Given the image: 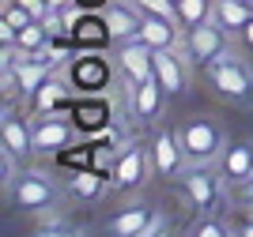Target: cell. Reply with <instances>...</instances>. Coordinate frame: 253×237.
I'll use <instances>...</instances> for the list:
<instances>
[{
    "mask_svg": "<svg viewBox=\"0 0 253 237\" xmlns=\"http://www.w3.org/2000/svg\"><path fill=\"white\" fill-rule=\"evenodd\" d=\"M178 139H181V151H185V158H189L193 166H208V162H215V158L223 155V132H219V124L204 121V117L185 121L178 128Z\"/></svg>",
    "mask_w": 253,
    "mask_h": 237,
    "instance_id": "cell-1",
    "label": "cell"
},
{
    "mask_svg": "<svg viewBox=\"0 0 253 237\" xmlns=\"http://www.w3.org/2000/svg\"><path fill=\"white\" fill-rule=\"evenodd\" d=\"M204 72H208L211 91L219 94V98H227V102H246V98L253 94V75H250V68H246L238 57H231V53H223L219 61H211Z\"/></svg>",
    "mask_w": 253,
    "mask_h": 237,
    "instance_id": "cell-2",
    "label": "cell"
},
{
    "mask_svg": "<svg viewBox=\"0 0 253 237\" xmlns=\"http://www.w3.org/2000/svg\"><path fill=\"white\" fill-rule=\"evenodd\" d=\"M227 38H231V31H223L215 19H204L197 27H189V34H185V57H189V64L193 68H208L211 61H219L227 53Z\"/></svg>",
    "mask_w": 253,
    "mask_h": 237,
    "instance_id": "cell-3",
    "label": "cell"
},
{
    "mask_svg": "<svg viewBox=\"0 0 253 237\" xmlns=\"http://www.w3.org/2000/svg\"><path fill=\"white\" fill-rule=\"evenodd\" d=\"M31 128H34V151L38 155H61L64 147H72L76 135H80L76 121L61 117V113H38L31 121Z\"/></svg>",
    "mask_w": 253,
    "mask_h": 237,
    "instance_id": "cell-4",
    "label": "cell"
},
{
    "mask_svg": "<svg viewBox=\"0 0 253 237\" xmlns=\"http://www.w3.org/2000/svg\"><path fill=\"white\" fill-rule=\"evenodd\" d=\"M110 79H114V72L102 57H95V49H87L84 57H76L68 64V83H72L76 94H106Z\"/></svg>",
    "mask_w": 253,
    "mask_h": 237,
    "instance_id": "cell-5",
    "label": "cell"
},
{
    "mask_svg": "<svg viewBox=\"0 0 253 237\" xmlns=\"http://www.w3.org/2000/svg\"><path fill=\"white\" fill-rule=\"evenodd\" d=\"M148 169H151V147H140V143H125L117 151V162H114V177L110 185L114 188H140L148 181Z\"/></svg>",
    "mask_w": 253,
    "mask_h": 237,
    "instance_id": "cell-6",
    "label": "cell"
},
{
    "mask_svg": "<svg viewBox=\"0 0 253 237\" xmlns=\"http://www.w3.org/2000/svg\"><path fill=\"white\" fill-rule=\"evenodd\" d=\"M11 203L19 211H45V207L57 203V185L38 169H27V173H19V181L11 188Z\"/></svg>",
    "mask_w": 253,
    "mask_h": 237,
    "instance_id": "cell-7",
    "label": "cell"
},
{
    "mask_svg": "<svg viewBox=\"0 0 253 237\" xmlns=\"http://www.w3.org/2000/svg\"><path fill=\"white\" fill-rule=\"evenodd\" d=\"M110 102H106V94H76L72 109H68V117L76 121V128H80V135H98L110 128Z\"/></svg>",
    "mask_w": 253,
    "mask_h": 237,
    "instance_id": "cell-8",
    "label": "cell"
},
{
    "mask_svg": "<svg viewBox=\"0 0 253 237\" xmlns=\"http://www.w3.org/2000/svg\"><path fill=\"white\" fill-rule=\"evenodd\" d=\"M117 68L125 72L128 87H136V83H144V79L155 75V49H151L148 41H140V38L121 41V49H117Z\"/></svg>",
    "mask_w": 253,
    "mask_h": 237,
    "instance_id": "cell-9",
    "label": "cell"
},
{
    "mask_svg": "<svg viewBox=\"0 0 253 237\" xmlns=\"http://www.w3.org/2000/svg\"><path fill=\"white\" fill-rule=\"evenodd\" d=\"M181 192H185L193 211L208 215V211H215V200H219V177L211 173L208 166H193L189 173L181 177Z\"/></svg>",
    "mask_w": 253,
    "mask_h": 237,
    "instance_id": "cell-10",
    "label": "cell"
},
{
    "mask_svg": "<svg viewBox=\"0 0 253 237\" xmlns=\"http://www.w3.org/2000/svg\"><path fill=\"white\" fill-rule=\"evenodd\" d=\"M72 102H76V91H72V83H68V75L61 79V75L53 72L49 79L31 94V113L34 117L38 113H68Z\"/></svg>",
    "mask_w": 253,
    "mask_h": 237,
    "instance_id": "cell-11",
    "label": "cell"
},
{
    "mask_svg": "<svg viewBox=\"0 0 253 237\" xmlns=\"http://www.w3.org/2000/svg\"><path fill=\"white\" fill-rule=\"evenodd\" d=\"M106 23H110V34H114V41L121 45V41L128 38H140V23H144V11H140L136 0H110L102 8Z\"/></svg>",
    "mask_w": 253,
    "mask_h": 237,
    "instance_id": "cell-12",
    "label": "cell"
},
{
    "mask_svg": "<svg viewBox=\"0 0 253 237\" xmlns=\"http://www.w3.org/2000/svg\"><path fill=\"white\" fill-rule=\"evenodd\" d=\"M72 45L76 53H87V49H106V45H114V34H110V23H106L102 11H84L80 23L72 27Z\"/></svg>",
    "mask_w": 253,
    "mask_h": 237,
    "instance_id": "cell-13",
    "label": "cell"
},
{
    "mask_svg": "<svg viewBox=\"0 0 253 237\" xmlns=\"http://www.w3.org/2000/svg\"><path fill=\"white\" fill-rule=\"evenodd\" d=\"M181 162H185V151H181L178 132H170V128L155 132V139H151V169L159 177H178Z\"/></svg>",
    "mask_w": 253,
    "mask_h": 237,
    "instance_id": "cell-14",
    "label": "cell"
},
{
    "mask_svg": "<svg viewBox=\"0 0 253 237\" xmlns=\"http://www.w3.org/2000/svg\"><path fill=\"white\" fill-rule=\"evenodd\" d=\"M155 79H159V87H163L170 98L185 91L189 72H185V61L178 57V49H155Z\"/></svg>",
    "mask_w": 253,
    "mask_h": 237,
    "instance_id": "cell-15",
    "label": "cell"
},
{
    "mask_svg": "<svg viewBox=\"0 0 253 237\" xmlns=\"http://www.w3.org/2000/svg\"><path fill=\"white\" fill-rule=\"evenodd\" d=\"M140 41H148L151 49H178V41H181V23L163 19V15H148V11H144V23H140Z\"/></svg>",
    "mask_w": 253,
    "mask_h": 237,
    "instance_id": "cell-16",
    "label": "cell"
},
{
    "mask_svg": "<svg viewBox=\"0 0 253 237\" xmlns=\"http://www.w3.org/2000/svg\"><path fill=\"white\" fill-rule=\"evenodd\" d=\"M0 135H4V147H8L15 158H27L34 151V128H31V121L11 117L8 109H4V121H0Z\"/></svg>",
    "mask_w": 253,
    "mask_h": 237,
    "instance_id": "cell-17",
    "label": "cell"
},
{
    "mask_svg": "<svg viewBox=\"0 0 253 237\" xmlns=\"http://www.w3.org/2000/svg\"><path fill=\"white\" fill-rule=\"evenodd\" d=\"M151 218H155V211H151L148 203H132V207H125L121 215L110 218L106 230L117 234V237H144V230L151 226Z\"/></svg>",
    "mask_w": 253,
    "mask_h": 237,
    "instance_id": "cell-18",
    "label": "cell"
},
{
    "mask_svg": "<svg viewBox=\"0 0 253 237\" xmlns=\"http://www.w3.org/2000/svg\"><path fill=\"white\" fill-rule=\"evenodd\" d=\"M170 94L159 87V79L151 75V79H144V83H136L132 87V117L136 121H151V117L163 109V102H167Z\"/></svg>",
    "mask_w": 253,
    "mask_h": 237,
    "instance_id": "cell-19",
    "label": "cell"
},
{
    "mask_svg": "<svg viewBox=\"0 0 253 237\" xmlns=\"http://www.w3.org/2000/svg\"><path fill=\"white\" fill-rule=\"evenodd\" d=\"M223 177L227 185H242L253 177V143H231L223 151Z\"/></svg>",
    "mask_w": 253,
    "mask_h": 237,
    "instance_id": "cell-20",
    "label": "cell"
},
{
    "mask_svg": "<svg viewBox=\"0 0 253 237\" xmlns=\"http://www.w3.org/2000/svg\"><path fill=\"white\" fill-rule=\"evenodd\" d=\"M106 185H110V177L98 173V169H91V166L72 169V177H68V192H72L76 200H98L106 192Z\"/></svg>",
    "mask_w": 253,
    "mask_h": 237,
    "instance_id": "cell-21",
    "label": "cell"
},
{
    "mask_svg": "<svg viewBox=\"0 0 253 237\" xmlns=\"http://www.w3.org/2000/svg\"><path fill=\"white\" fill-rule=\"evenodd\" d=\"M211 19L219 23L223 31L242 34V27L253 19V4H246V0H215V15Z\"/></svg>",
    "mask_w": 253,
    "mask_h": 237,
    "instance_id": "cell-22",
    "label": "cell"
},
{
    "mask_svg": "<svg viewBox=\"0 0 253 237\" xmlns=\"http://www.w3.org/2000/svg\"><path fill=\"white\" fill-rule=\"evenodd\" d=\"M49 38H53L49 27H45L42 19H34L31 27H23V31L15 34V49H19V53H31V57H38V53L49 45Z\"/></svg>",
    "mask_w": 253,
    "mask_h": 237,
    "instance_id": "cell-23",
    "label": "cell"
},
{
    "mask_svg": "<svg viewBox=\"0 0 253 237\" xmlns=\"http://www.w3.org/2000/svg\"><path fill=\"white\" fill-rule=\"evenodd\" d=\"M211 15H215V0H178V19L185 31L204 23V19H211Z\"/></svg>",
    "mask_w": 253,
    "mask_h": 237,
    "instance_id": "cell-24",
    "label": "cell"
},
{
    "mask_svg": "<svg viewBox=\"0 0 253 237\" xmlns=\"http://www.w3.org/2000/svg\"><path fill=\"white\" fill-rule=\"evenodd\" d=\"M136 4H140V11H148V15H163V19L181 23L178 19V0H136Z\"/></svg>",
    "mask_w": 253,
    "mask_h": 237,
    "instance_id": "cell-25",
    "label": "cell"
},
{
    "mask_svg": "<svg viewBox=\"0 0 253 237\" xmlns=\"http://www.w3.org/2000/svg\"><path fill=\"white\" fill-rule=\"evenodd\" d=\"M4 23H8V27H15V34H19L23 27H31V23H34V15L23 8V4H15V0H11V4H4Z\"/></svg>",
    "mask_w": 253,
    "mask_h": 237,
    "instance_id": "cell-26",
    "label": "cell"
},
{
    "mask_svg": "<svg viewBox=\"0 0 253 237\" xmlns=\"http://www.w3.org/2000/svg\"><path fill=\"white\" fill-rule=\"evenodd\" d=\"M189 234H197V237H227V222H219V218H197L189 226Z\"/></svg>",
    "mask_w": 253,
    "mask_h": 237,
    "instance_id": "cell-27",
    "label": "cell"
},
{
    "mask_svg": "<svg viewBox=\"0 0 253 237\" xmlns=\"http://www.w3.org/2000/svg\"><path fill=\"white\" fill-rule=\"evenodd\" d=\"M15 4H23L34 19H45V15H49V0H15Z\"/></svg>",
    "mask_w": 253,
    "mask_h": 237,
    "instance_id": "cell-28",
    "label": "cell"
},
{
    "mask_svg": "<svg viewBox=\"0 0 253 237\" xmlns=\"http://www.w3.org/2000/svg\"><path fill=\"white\" fill-rule=\"evenodd\" d=\"M234 196L242 200V203H246V207H250V203H253V177H250V181H242V185H234Z\"/></svg>",
    "mask_w": 253,
    "mask_h": 237,
    "instance_id": "cell-29",
    "label": "cell"
},
{
    "mask_svg": "<svg viewBox=\"0 0 253 237\" xmlns=\"http://www.w3.org/2000/svg\"><path fill=\"white\" fill-rule=\"evenodd\" d=\"M76 4H80V8H87V11H102L110 0H76Z\"/></svg>",
    "mask_w": 253,
    "mask_h": 237,
    "instance_id": "cell-30",
    "label": "cell"
},
{
    "mask_svg": "<svg viewBox=\"0 0 253 237\" xmlns=\"http://www.w3.org/2000/svg\"><path fill=\"white\" fill-rule=\"evenodd\" d=\"M234 230H238L242 237H253V218H238V226H234Z\"/></svg>",
    "mask_w": 253,
    "mask_h": 237,
    "instance_id": "cell-31",
    "label": "cell"
},
{
    "mask_svg": "<svg viewBox=\"0 0 253 237\" xmlns=\"http://www.w3.org/2000/svg\"><path fill=\"white\" fill-rule=\"evenodd\" d=\"M242 41H246V45H250V49H253V19H250V23H246V27H242Z\"/></svg>",
    "mask_w": 253,
    "mask_h": 237,
    "instance_id": "cell-32",
    "label": "cell"
},
{
    "mask_svg": "<svg viewBox=\"0 0 253 237\" xmlns=\"http://www.w3.org/2000/svg\"><path fill=\"white\" fill-rule=\"evenodd\" d=\"M64 4H68V0H49V8H64Z\"/></svg>",
    "mask_w": 253,
    "mask_h": 237,
    "instance_id": "cell-33",
    "label": "cell"
},
{
    "mask_svg": "<svg viewBox=\"0 0 253 237\" xmlns=\"http://www.w3.org/2000/svg\"><path fill=\"white\" fill-rule=\"evenodd\" d=\"M246 4H253V0H246Z\"/></svg>",
    "mask_w": 253,
    "mask_h": 237,
    "instance_id": "cell-34",
    "label": "cell"
}]
</instances>
